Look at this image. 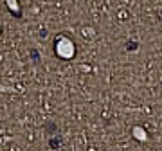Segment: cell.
Here are the masks:
<instances>
[{
  "mask_svg": "<svg viewBox=\"0 0 162 151\" xmlns=\"http://www.w3.org/2000/svg\"><path fill=\"white\" fill-rule=\"evenodd\" d=\"M137 49V43L135 42H128V50H135Z\"/></svg>",
  "mask_w": 162,
  "mask_h": 151,
  "instance_id": "cell-1",
  "label": "cell"
},
{
  "mask_svg": "<svg viewBox=\"0 0 162 151\" xmlns=\"http://www.w3.org/2000/svg\"><path fill=\"white\" fill-rule=\"evenodd\" d=\"M51 146H52V148H58V146H59V140H58V138H52V140H51Z\"/></svg>",
  "mask_w": 162,
  "mask_h": 151,
  "instance_id": "cell-2",
  "label": "cell"
},
{
  "mask_svg": "<svg viewBox=\"0 0 162 151\" xmlns=\"http://www.w3.org/2000/svg\"><path fill=\"white\" fill-rule=\"evenodd\" d=\"M31 56H33L34 61H38V52H36V50H31Z\"/></svg>",
  "mask_w": 162,
  "mask_h": 151,
  "instance_id": "cell-3",
  "label": "cell"
}]
</instances>
